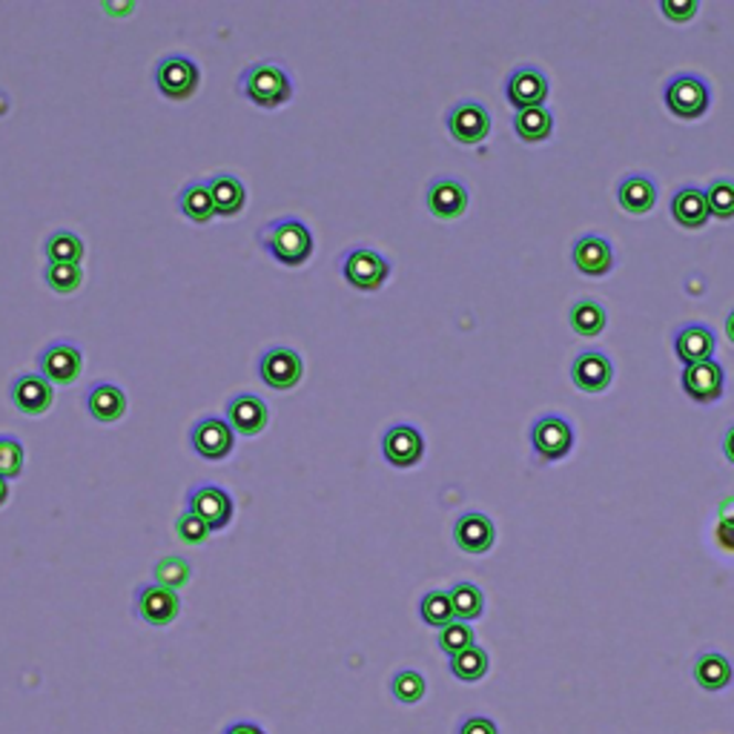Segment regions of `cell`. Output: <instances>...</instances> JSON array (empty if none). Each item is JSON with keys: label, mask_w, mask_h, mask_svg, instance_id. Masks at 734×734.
<instances>
[{"label": "cell", "mask_w": 734, "mask_h": 734, "mask_svg": "<svg viewBox=\"0 0 734 734\" xmlns=\"http://www.w3.org/2000/svg\"><path fill=\"white\" fill-rule=\"evenodd\" d=\"M259 244L273 255L275 262L287 264V268H298V264L311 259L313 233L302 219L284 216V219L270 221V224L259 230Z\"/></svg>", "instance_id": "obj_1"}, {"label": "cell", "mask_w": 734, "mask_h": 734, "mask_svg": "<svg viewBox=\"0 0 734 734\" xmlns=\"http://www.w3.org/2000/svg\"><path fill=\"white\" fill-rule=\"evenodd\" d=\"M239 90L244 98L264 106V109H275V106L287 104L293 98V81H290L287 70L279 64H268V61L241 72Z\"/></svg>", "instance_id": "obj_2"}, {"label": "cell", "mask_w": 734, "mask_h": 734, "mask_svg": "<svg viewBox=\"0 0 734 734\" xmlns=\"http://www.w3.org/2000/svg\"><path fill=\"white\" fill-rule=\"evenodd\" d=\"M184 511H190L198 520H205L210 531H221L233 520L235 502L224 487L212 485V482H198V485L187 491V508Z\"/></svg>", "instance_id": "obj_3"}, {"label": "cell", "mask_w": 734, "mask_h": 734, "mask_svg": "<svg viewBox=\"0 0 734 734\" xmlns=\"http://www.w3.org/2000/svg\"><path fill=\"white\" fill-rule=\"evenodd\" d=\"M342 275L350 287L370 293V290H379L381 284L388 282L390 262L370 248H354L347 250L345 259H342Z\"/></svg>", "instance_id": "obj_4"}, {"label": "cell", "mask_w": 734, "mask_h": 734, "mask_svg": "<svg viewBox=\"0 0 734 734\" xmlns=\"http://www.w3.org/2000/svg\"><path fill=\"white\" fill-rule=\"evenodd\" d=\"M38 367H41V376H46L52 385H72L81 376L84 354L75 342H52L38 354Z\"/></svg>", "instance_id": "obj_5"}, {"label": "cell", "mask_w": 734, "mask_h": 734, "mask_svg": "<svg viewBox=\"0 0 734 734\" xmlns=\"http://www.w3.org/2000/svg\"><path fill=\"white\" fill-rule=\"evenodd\" d=\"M302 374H304L302 356H298L293 347L273 345L268 347L262 354V359H259V376H262L264 385H270L273 390L296 388Z\"/></svg>", "instance_id": "obj_6"}, {"label": "cell", "mask_w": 734, "mask_h": 734, "mask_svg": "<svg viewBox=\"0 0 734 734\" xmlns=\"http://www.w3.org/2000/svg\"><path fill=\"white\" fill-rule=\"evenodd\" d=\"M190 442L196 448L198 457L219 462V459L230 457L235 445V431L230 422L221 417H201L190 431Z\"/></svg>", "instance_id": "obj_7"}, {"label": "cell", "mask_w": 734, "mask_h": 734, "mask_svg": "<svg viewBox=\"0 0 734 734\" xmlns=\"http://www.w3.org/2000/svg\"><path fill=\"white\" fill-rule=\"evenodd\" d=\"M709 86L698 75H680L665 86V104L680 118H700L709 109Z\"/></svg>", "instance_id": "obj_8"}, {"label": "cell", "mask_w": 734, "mask_h": 734, "mask_svg": "<svg viewBox=\"0 0 734 734\" xmlns=\"http://www.w3.org/2000/svg\"><path fill=\"white\" fill-rule=\"evenodd\" d=\"M181 611V600L172 588L147 583L135 591V615L149 626H170Z\"/></svg>", "instance_id": "obj_9"}, {"label": "cell", "mask_w": 734, "mask_h": 734, "mask_svg": "<svg viewBox=\"0 0 734 734\" xmlns=\"http://www.w3.org/2000/svg\"><path fill=\"white\" fill-rule=\"evenodd\" d=\"M158 90L172 101L190 98L198 86V66L187 55H167L156 66Z\"/></svg>", "instance_id": "obj_10"}, {"label": "cell", "mask_w": 734, "mask_h": 734, "mask_svg": "<svg viewBox=\"0 0 734 734\" xmlns=\"http://www.w3.org/2000/svg\"><path fill=\"white\" fill-rule=\"evenodd\" d=\"M448 129L459 144H480L491 133V115L480 101H459L448 109Z\"/></svg>", "instance_id": "obj_11"}, {"label": "cell", "mask_w": 734, "mask_h": 734, "mask_svg": "<svg viewBox=\"0 0 734 734\" xmlns=\"http://www.w3.org/2000/svg\"><path fill=\"white\" fill-rule=\"evenodd\" d=\"M9 396H12L14 408L21 410V413H29V417H41V413H46V410L52 408V402H55L52 381L41 374L14 376Z\"/></svg>", "instance_id": "obj_12"}, {"label": "cell", "mask_w": 734, "mask_h": 734, "mask_svg": "<svg viewBox=\"0 0 734 734\" xmlns=\"http://www.w3.org/2000/svg\"><path fill=\"white\" fill-rule=\"evenodd\" d=\"M381 453L390 465L413 468L424 453V439L413 424H394L381 437Z\"/></svg>", "instance_id": "obj_13"}, {"label": "cell", "mask_w": 734, "mask_h": 734, "mask_svg": "<svg viewBox=\"0 0 734 734\" xmlns=\"http://www.w3.org/2000/svg\"><path fill=\"white\" fill-rule=\"evenodd\" d=\"M227 422L241 437H255L262 433L270 422V408L264 405V399H259L255 394H235L230 402H227Z\"/></svg>", "instance_id": "obj_14"}, {"label": "cell", "mask_w": 734, "mask_h": 734, "mask_svg": "<svg viewBox=\"0 0 734 734\" xmlns=\"http://www.w3.org/2000/svg\"><path fill=\"white\" fill-rule=\"evenodd\" d=\"M531 442L539 459H563L574 445L572 424L563 417H543L531 431Z\"/></svg>", "instance_id": "obj_15"}, {"label": "cell", "mask_w": 734, "mask_h": 734, "mask_svg": "<svg viewBox=\"0 0 734 734\" xmlns=\"http://www.w3.org/2000/svg\"><path fill=\"white\" fill-rule=\"evenodd\" d=\"M424 201H428V210H431L437 219H459V216L468 210L465 184L457 181V178H433Z\"/></svg>", "instance_id": "obj_16"}, {"label": "cell", "mask_w": 734, "mask_h": 734, "mask_svg": "<svg viewBox=\"0 0 734 734\" xmlns=\"http://www.w3.org/2000/svg\"><path fill=\"white\" fill-rule=\"evenodd\" d=\"M683 388L694 402H717L723 396V367L714 359L689 365L683 370Z\"/></svg>", "instance_id": "obj_17"}, {"label": "cell", "mask_w": 734, "mask_h": 734, "mask_svg": "<svg viewBox=\"0 0 734 734\" xmlns=\"http://www.w3.org/2000/svg\"><path fill=\"white\" fill-rule=\"evenodd\" d=\"M453 539H457L459 548L468 550V554H485V550H491V545H494L496 528L485 514L468 511V514L459 516L457 525H453Z\"/></svg>", "instance_id": "obj_18"}, {"label": "cell", "mask_w": 734, "mask_h": 734, "mask_svg": "<svg viewBox=\"0 0 734 734\" xmlns=\"http://www.w3.org/2000/svg\"><path fill=\"white\" fill-rule=\"evenodd\" d=\"M548 98V78L534 66H520L508 78V101L516 109L543 106Z\"/></svg>", "instance_id": "obj_19"}, {"label": "cell", "mask_w": 734, "mask_h": 734, "mask_svg": "<svg viewBox=\"0 0 734 734\" xmlns=\"http://www.w3.org/2000/svg\"><path fill=\"white\" fill-rule=\"evenodd\" d=\"M574 385L586 394H600L611 385V376H615V367L608 361V356L597 354V350H588V354H579L574 359L572 367Z\"/></svg>", "instance_id": "obj_20"}, {"label": "cell", "mask_w": 734, "mask_h": 734, "mask_svg": "<svg viewBox=\"0 0 734 734\" xmlns=\"http://www.w3.org/2000/svg\"><path fill=\"white\" fill-rule=\"evenodd\" d=\"M86 410L92 413V419L104 424L118 422L127 413V396L113 381H95L86 394Z\"/></svg>", "instance_id": "obj_21"}, {"label": "cell", "mask_w": 734, "mask_h": 734, "mask_svg": "<svg viewBox=\"0 0 734 734\" xmlns=\"http://www.w3.org/2000/svg\"><path fill=\"white\" fill-rule=\"evenodd\" d=\"M574 264L586 275H606L615 268V250L602 235H583L574 244Z\"/></svg>", "instance_id": "obj_22"}, {"label": "cell", "mask_w": 734, "mask_h": 734, "mask_svg": "<svg viewBox=\"0 0 734 734\" xmlns=\"http://www.w3.org/2000/svg\"><path fill=\"white\" fill-rule=\"evenodd\" d=\"M671 216L678 221L680 227H689V230H698L709 221V201H706V190H700V187H683L678 190V196L671 198Z\"/></svg>", "instance_id": "obj_23"}, {"label": "cell", "mask_w": 734, "mask_h": 734, "mask_svg": "<svg viewBox=\"0 0 734 734\" xmlns=\"http://www.w3.org/2000/svg\"><path fill=\"white\" fill-rule=\"evenodd\" d=\"M674 350L685 367L709 361L714 354V333L706 325H685L674 339Z\"/></svg>", "instance_id": "obj_24"}, {"label": "cell", "mask_w": 734, "mask_h": 734, "mask_svg": "<svg viewBox=\"0 0 734 734\" xmlns=\"http://www.w3.org/2000/svg\"><path fill=\"white\" fill-rule=\"evenodd\" d=\"M210 196L212 205H216V216H239L244 210V201H248V192H244V184L239 181L235 176H227V172H219V176H212L210 181Z\"/></svg>", "instance_id": "obj_25"}, {"label": "cell", "mask_w": 734, "mask_h": 734, "mask_svg": "<svg viewBox=\"0 0 734 734\" xmlns=\"http://www.w3.org/2000/svg\"><path fill=\"white\" fill-rule=\"evenodd\" d=\"M617 198H620L622 210L642 216L649 212L657 201V187L649 176H629L622 178L620 187H617Z\"/></svg>", "instance_id": "obj_26"}, {"label": "cell", "mask_w": 734, "mask_h": 734, "mask_svg": "<svg viewBox=\"0 0 734 734\" xmlns=\"http://www.w3.org/2000/svg\"><path fill=\"white\" fill-rule=\"evenodd\" d=\"M694 680L706 692H721L732 683V663L717 651H706L694 660Z\"/></svg>", "instance_id": "obj_27"}, {"label": "cell", "mask_w": 734, "mask_h": 734, "mask_svg": "<svg viewBox=\"0 0 734 734\" xmlns=\"http://www.w3.org/2000/svg\"><path fill=\"white\" fill-rule=\"evenodd\" d=\"M178 210L196 224H205L216 216V205H212L210 184L207 181H190L178 192Z\"/></svg>", "instance_id": "obj_28"}, {"label": "cell", "mask_w": 734, "mask_h": 734, "mask_svg": "<svg viewBox=\"0 0 734 734\" xmlns=\"http://www.w3.org/2000/svg\"><path fill=\"white\" fill-rule=\"evenodd\" d=\"M43 253L52 264H81L84 259V241L72 230H55L43 241Z\"/></svg>", "instance_id": "obj_29"}, {"label": "cell", "mask_w": 734, "mask_h": 734, "mask_svg": "<svg viewBox=\"0 0 734 734\" xmlns=\"http://www.w3.org/2000/svg\"><path fill=\"white\" fill-rule=\"evenodd\" d=\"M606 307L600 302H594V298H579L577 304L572 307V327L579 333V336H600L606 331Z\"/></svg>", "instance_id": "obj_30"}, {"label": "cell", "mask_w": 734, "mask_h": 734, "mask_svg": "<svg viewBox=\"0 0 734 734\" xmlns=\"http://www.w3.org/2000/svg\"><path fill=\"white\" fill-rule=\"evenodd\" d=\"M514 129L523 141H545L554 129V118L545 106H531V109H520L514 118Z\"/></svg>", "instance_id": "obj_31"}, {"label": "cell", "mask_w": 734, "mask_h": 734, "mask_svg": "<svg viewBox=\"0 0 734 734\" xmlns=\"http://www.w3.org/2000/svg\"><path fill=\"white\" fill-rule=\"evenodd\" d=\"M451 606H453V615H457V620L468 622V620H476V617H482V608H485V597H482V591L473 583H457V586L451 588Z\"/></svg>", "instance_id": "obj_32"}, {"label": "cell", "mask_w": 734, "mask_h": 734, "mask_svg": "<svg viewBox=\"0 0 734 734\" xmlns=\"http://www.w3.org/2000/svg\"><path fill=\"white\" fill-rule=\"evenodd\" d=\"M419 615H422V620L428 622V626H433V629H445V626H451V622L457 620L451 606V594L428 591L422 597V602H419Z\"/></svg>", "instance_id": "obj_33"}, {"label": "cell", "mask_w": 734, "mask_h": 734, "mask_svg": "<svg viewBox=\"0 0 734 734\" xmlns=\"http://www.w3.org/2000/svg\"><path fill=\"white\" fill-rule=\"evenodd\" d=\"M451 674L457 680H465V683H476L487 674V654L480 646H471L462 654L451 657Z\"/></svg>", "instance_id": "obj_34"}, {"label": "cell", "mask_w": 734, "mask_h": 734, "mask_svg": "<svg viewBox=\"0 0 734 734\" xmlns=\"http://www.w3.org/2000/svg\"><path fill=\"white\" fill-rule=\"evenodd\" d=\"M190 574L192 568L184 557H161L156 565H153V577H156L158 586L172 588V591L187 586V583H190Z\"/></svg>", "instance_id": "obj_35"}, {"label": "cell", "mask_w": 734, "mask_h": 734, "mask_svg": "<svg viewBox=\"0 0 734 734\" xmlns=\"http://www.w3.org/2000/svg\"><path fill=\"white\" fill-rule=\"evenodd\" d=\"M424 689H428V685H424V678L413 669L396 671L394 680H390V692H394V698L399 700V703H405V706L419 703V700L424 698Z\"/></svg>", "instance_id": "obj_36"}, {"label": "cell", "mask_w": 734, "mask_h": 734, "mask_svg": "<svg viewBox=\"0 0 734 734\" xmlns=\"http://www.w3.org/2000/svg\"><path fill=\"white\" fill-rule=\"evenodd\" d=\"M43 279H46V284H50L55 293H61V296H70V293H75V290L81 287V282H84V270H81V264H46V270H43Z\"/></svg>", "instance_id": "obj_37"}, {"label": "cell", "mask_w": 734, "mask_h": 734, "mask_svg": "<svg viewBox=\"0 0 734 734\" xmlns=\"http://www.w3.org/2000/svg\"><path fill=\"white\" fill-rule=\"evenodd\" d=\"M706 201L714 219H734V181L728 178L712 181V187L706 190Z\"/></svg>", "instance_id": "obj_38"}, {"label": "cell", "mask_w": 734, "mask_h": 734, "mask_svg": "<svg viewBox=\"0 0 734 734\" xmlns=\"http://www.w3.org/2000/svg\"><path fill=\"white\" fill-rule=\"evenodd\" d=\"M473 640H476V637H473L471 626H468V622H462V620H453L451 626L439 629V640L437 642H439V649L445 651L448 657H457V654H462L465 649H471Z\"/></svg>", "instance_id": "obj_39"}, {"label": "cell", "mask_w": 734, "mask_h": 734, "mask_svg": "<svg viewBox=\"0 0 734 734\" xmlns=\"http://www.w3.org/2000/svg\"><path fill=\"white\" fill-rule=\"evenodd\" d=\"M23 471V445L9 433H0V476L14 480Z\"/></svg>", "instance_id": "obj_40"}, {"label": "cell", "mask_w": 734, "mask_h": 734, "mask_svg": "<svg viewBox=\"0 0 734 734\" xmlns=\"http://www.w3.org/2000/svg\"><path fill=\"white\" fill-rule=\"evenodd\" d=\"M212 531L205 520H198L196 514L190 511H181L176 520V537L181 539L184 545H201L207 537H210Z\"/></svg>", "instance_id": "obj_41"}, {"label": "cell", "mask_w": 734, "mask_h": 734, "mask_svg": "<svg viewBox=\"0 0 734 734\" xmlns=\"http://www.w3.org/2000/svg\"><path fill=\"white\" fill-rule=\"evenodd\" d=\"M660 9H663L665 18H671L674 23H685L698 12V0H663Z\"/></svg>", "instance_id": "obj_42"}, {"label": "cell", "mask_w": 734, "mask_h": 734, "mask_svg": "<svg viewBox=\"0 0 734 734\" xmlns=\"http://www.w3.org/2000/svg\"><path fill=\"white\" fill-rule=\"evenodd\" d=\"M717 539L726 548H734V514H732V500L723 502L721 508V528H717Z\"/></svg>", "instance_id": "obj_43"}, {"label": "cell", "mask_w": 734, "mask_h": 734, "mask_svg": "<svg viewBox=\"0 0 734 734\" xmlns=\"http://www.w3.org/2000/svg\"><path fill=\"white\" fill-rule=\"evenodd\" d=\"M459 734H500V732H496L494 721H487V717H468V721L459 726Z\"/></svg>", "instance_id": "obj_44"}, {"label": "cell", "mask_w": 734, "mask_h": 734, "mask_svg": "<svg viewBox=\"0 0 734 734\" xmlns=\"http://www.w3.org/2000/svg\"><path fill=\"white\" fill-rule=\"evenodd\" d=\"M224 734H268L262 726H255V723L250 721H241V723H233V726H227Z\"/></svg>", "instance_id": "obj_45"}, {"label": "cell", "mask_w": 734, "mask_h": 734, "mask_svg": "<svg viewBox=\"0 0 734 734\" xmlns=\"http://www.w3.org/2000/svg\"><path fill=\"white\" fill-rule=\"evenodd\" d=\"M723 451H726V459L734 465V424L726 431V439H723Z\"/></svg>", "instance_id": "obj_46"}, {"label": "cell", "mask_w": 734, "mask_h": 734, "mask_svg": "<svg viewBox=\"0 0 734 734\" xmlns=\"http://www.w3.org/2000/svg\"><path fill=\"white\" fill-rule=\"evenodd\" d=\"M7 500H9V480H3V476H0V505H3Z\"/></svg>", "instance_id": "obj_47"}, {"label": "cell", "mask_w": 734, "mask_h": 734, "mask_svg": "<svg viewBox=\"0 0 734 734\" xmlns=\"http://www.w3.org/2000/svg\"><path fill=\"white\" fill-rule=\"evenodd\" d=\"M726 336L734 342V311L728 313V318H726Z\"/></svg>", "instance_id": "obj_48"}]
</instances>
